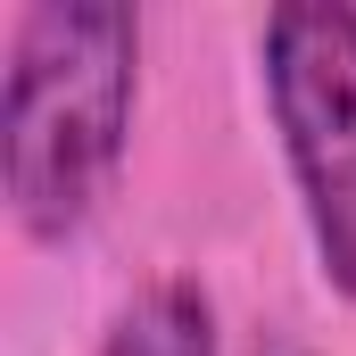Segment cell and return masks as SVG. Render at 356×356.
<instances>
[{
    "label": "cell",
    "instance_id": "obj_1",
    "mask_svg": "<svg viewBox=\"0 0 356 356\" xmlns=\"http://www.w3.org/2000/svg\"><path fill=\"white\" fill-rule=\"evenodd\" d=\"M141 91V17L108 0H42L8 33L0 182L33 241H75L124 166Z\"/></svg>",
    "mask_w": 356,
    "mask_h": 356
},
{
    "label": "cell",
    "instance_id": "obj_2",
    "mask_svg": "<svg viewBox=\"0 0 356 356\" xmlns=\"http://www.w3.org/2000/svg\"><path fill=\"white\" fill-rule=\"evenodd\" d=\"M266 99L298 182L323 282L356 298V8L348 0H290L266 17Z\"/></svg>",
    "mask_w": 356,
    "mask_h": 356
},
{
    "label": "cell",
    "instance_id": "obj_3",
    "mask_svg": "<svg viewBox=\"0 0 356 356\" xmlns=\"http://www.w3.org/2000/svg\"><path fill=\"white\" fill-rule=\"evenodd\" d=\"M99 356H216V315L191 282H149L116 323Z\"/></svg>",
    "mask_w": 356,
    "mask_h": 356
}]
</instances>
